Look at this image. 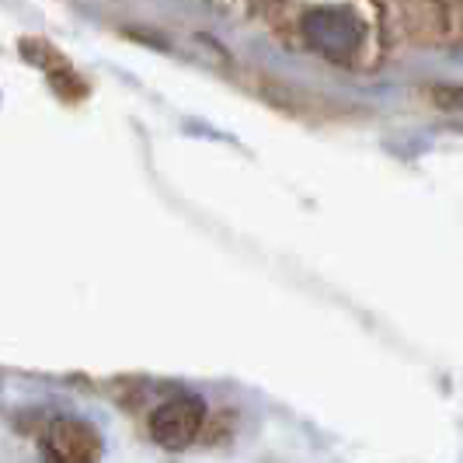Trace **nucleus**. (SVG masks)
<instances>
[{
    "mask_svg": "<svg viewBox=\"0 0 463 463\" xmlns=\"http://www.w3.org/2000/svg\"><path fill=\"white\" fill-rule=\"evenodd\" d=\"M303 35H307V46L317 49L327 60H348L363 46V22L355 11L327 4L303 14Z\"/></svg>",
    "mask_w": 463,
    "mask_h": 463,
    "instance_id": "f257e3e1",
    "label": "nucleus"
},
{
    "mask_svg": "<svg viewBox=\"0 0 463 463\" xmlns=\"http://www.w3.org/2000/svg\"><path fill=\"white\" fill-rule=\"evenodd\" d=\"M203 421H206V404L203 397L195 394H178L167 397L164 404L154 408L150 415V439L164 446V449H185L199 439L203 432Z\"/></svg>",
    "mask_w": 463,
    "mask_h": 463,
    "instance_id": "f03ea898",
    "label": "nucleus"
},
{
    "mask_svg": "<svg viewBox=\"0 0 463 463\" xmlns=\"http://www.w3.org/2000/svg\"><path fill=\"white\" fill-rule=\"evenodd\" d=\"M101 436L80 418H56L43 436V463H98Z\"/></svg>",
    "mask_w": 463,
    "mask_h": 463,
    "instance_id": "7ed1b4c3",
    "label": "nucleus"
}]
</instances>
